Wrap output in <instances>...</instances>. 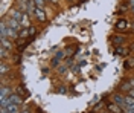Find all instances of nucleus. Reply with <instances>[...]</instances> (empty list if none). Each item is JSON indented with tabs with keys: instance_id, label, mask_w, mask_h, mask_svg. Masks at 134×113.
Here are the masks:
<instances>
[{
	"instance_id": "obj_1",
	"label": "nucleus",
	"mask_w": 134,
	"mask_h": 113,
	"mask_svg": "<svg viewBox=\"0 0 134 113\" xmlns=\"http://www.w3.org/2000/svg\"><path fill=\"white\" fill-rule=\"evenodd\" d=\"M9 28H12V29H15V31H20V28H21V23L18 21V20H15V18H9V21H8Z\"/></svg>"
},
{
	"instance_id": "obj_2",
	"label": "nucleus",
	"mask_w": 134,
	"mask_h": 113,
	"mask_svg": "<svg viewBox=\"0 0 134 113\" xmlns=\"http://www.w3.org/2000/svg\"><path fill=\"white\" fill-rule=\"evenodd\" d=\"M9 99V104H21V103H23V98H21V96H18V95H11L8 98Z\"/></svg>"
},
{
	"instance_id": "obj_3",
	"label": "nucleus",
	"mask_w": 134,
	"mask_h": 113,
	"mask_svg": "<svg viewBox=\"0 0 134 113\" xmlns=\"http://www.w3.org/2000/svg\"><path fill=\"white\" fill-rule=\"evenodd\" d=\"M35 15H37V18L40 21H44L46 20V14H44V11L41 8H35Z\"/></svg>"
},
{
	"instance_id": "obj_4",
	"label": "nucleus",
	"mask_w": 134,
	"mask_h": 113,
	"mask_svg": "<svg viewBox=\"0 0 134 113\" xmlns=\"http://www.w3.org/2000/svg\"><path fill=\"white\" fill-rule=\"evenodd\" d=\"M6 35H8V38H18L20 37V34H17L15 29H12V28H9L6 29Z\"/></svg>"
},
{
	"instance_id": "obj_5",
	"label": "nucleus",
	"mask_w": 134,
	"mask_h": 113,
	"mask_svg": "<svg viewBox=\"0 0 134 113\" xmlns=\"http://www.w3.org/2000/svg\"><path fill=\"white\" fill-rule=\"evenodd\" d=\"M11 15H12V18H15V20H18V21H21V18H23V14H21L20 11H17V9L11 11Z\"/></svg>"
},
{
	"instance_id": "obj_6",
	"label": "nucleus",
	"mask_w": 134,
	"mask_h": 113,
	"mask_svg": "<svg viewBox=\"0 0 134 113\" xmlns=\"http://www.w3.org/2000/svg\"><path fill=\"white\" fill-rule=\"evenodd\" d=\"M114 103L116 104H120L125 107V96H120V95H114Z\"/></svg>"
},
{
	"instance_id": "obj_7",
	"label": "nucleus",
	"mask_w": 134,
	"mask_h": 113,
	"mask_svg": "<svg viewBox=\"0 0 134 113\" xmlns=\"http://www.w3.org/2000/svg\"><path fill=\"white\" fill-rule=\"evenodd\" d=\"M2 46H3L5 49H12V43L9 41L8 38H2Z\"/></svg>"
},
{
	"instance_id": "obj_8",
	"label": "nucleus",
	"mask_w": 134,
	"mask_h": 113,
	"mask_svg": "<svg viewBox=\"0 0 134 113\" xmlns=\"http://www.w3.org/2000/svg\"><path fill=\"white\" fill-rule=\"evenodd\" d=\"M11 96V90H9L8 87H2V98H9Z\"/></svg>"
},
{
	"instance_id": "obj_9",
	"label": "nucleus",
	"mask_w": 134,
	"mask_h": 113,
	"mask_svg": "<svg viewBox=\"0 0 134 113\" xmlns=\"http://www.w3.org/2000/svg\"><path fill=\"white\" fill-rule=\"evenodd\" d=\"M20 23H21V26H25V28L29 26V18H27L26 14H23V18H21V21H20Z\"/></svg>"
},
{
	"instance_id": "obj_10",
	"label": "nucleus",
	"mask_w": 134,
	"mask_h": 113,
	"mask_svg": "<svg viewBox=\"0 0 134 113\" xmlns=\"http://www.w3.org/2000/svg\"><path fill=\"white\" fill-rule=\"evenodd\" d=\"M108 110H111L113 113H120V109H119L116 104H110L108 105Z\"/></svg>"
},
{
	"instance_id": "obj_11",
	"label": "nucleus",
	"mask_w": 134,
	"mask_h": 113,
	"mask_svg": "<svg viewBox=\"0 0 134 113\" xmlns=\"http://www.w3.org/2000/svg\"><path fill=\"white\" fill-rule=\"evenodd\" d=\"M125 104H126V105H133V107H134V98H133L131 95H130V96H125Z\"/></svg>"
},
{
	"instance_id": "obj_12",
	"label": "nucleus",
	"mask_w": 134,
	"mask_h": 113,
	"mask_svg": "<svg viewBox=\"0 0 134 113\" xmlns=\"http://www.w3.org/2000/svg\"><path fill=\"white\" fill-rule=\"evenodd\" d=\"M34 5L37 6V8H44V0H34Z\"/></svg>"
},
{
	"instance_id": "obj_13",
	"label": "nucleus",
	"mask_w": 134,
	"mask_h": 113,
	"mask_svg": "<svg viewBox=\"0 0 134 113\" xmlns=\"http://www.w3.org/2000/svg\"><path fill=\"white\" fill-rule=\"evenodd\" d=\"M116 26H117V29H125L126 28V21L125 20H120V21H117Z\"/></svg>"
},
{
	"instance_id": "obj_14",
	"label": "nucleus",
	"mask_w": 134,
	"mask_h": 113,
	"mask_svg": "<svg viewBox=\"0 0 134 113\" xmlns=\"http://www.w3.org/2000/svg\"><path fill=\"white\" fill-rule=\"evenodd\" d=\"M122 41H124V37H114V38H113V43L114 44H119V43H122Z\"/></svg>"
},
{
	"instance_id": "obj_15",
	"label": "nucleus",
	"mask_w": 134,
	"mask_h": 113,
	"mask_svg": "<svg viewBox=\"0 0 134 113\" xmlns=\"http://www.w3.org/2000/svg\"><path fill=\"white\" fill-rule=\"evenodd\" d=\"M29 35V31L27 29H23V31H20V38H26Z\"/></svg>"
},
{
	"instance_id": "obj_16",
	"label": "nucleus",
	"mask_w": 134,
	"mask_h": 113,
	"mask_svg": "<svg viewBox=\"0 0 134 113\" xmlns=\"http://www.w3.org/2000/svg\"><path fill=\"white\" fill-rule=\"evenodd\" d=\"M5 57H6V49L2 47V58H5Z\"/></svg>"
},
{
	"instance_id": "obj_17",
	"label": "nucleus",
	"mask_w": 134,
	"mask_h": 113,
	"mask_svg": "<svg viewBox=\"0 0 134 113\" xmlns=\"http://www.w3.org/2000/svg\"><path fill=\"white\" fill-rule=\"evenodd\" d=\"M34 34H35V28H29V35H34Z\"/></svg>"
},
{
	"instance_id": "obj_18",
	"label": "nucleus",
	"mask_w": 134,
	"mask_h": 113,
	"mask_svg": "<svg viewBox=\"0 0 134 113\" xmlns=\"http://www.w3.org/2000/svg\"><path fill=\"white\" fill-rule=\"evenodd\" d=\"M6 70H8V67H6V66H5V64H2V73H5V72H6Z\"/></svg>"
},
{
	"instance_id": "obj_19",
	"label": "nucleus",
	"mask_w": 134,
	"mask_h": 113,
	"mask_svg": "<svg viewBox=\"0 0 134 113\" xmlns=\"http://www.w3.org/2000/svg\"><path fill=\"white\" fill-rule=\"evenodd\" d=\"M128 66H134V58H133V60H130V63H128Z\"/></svg>"
},
{
	"instance_id": "obj_20",
	"label": "nucleus",
	"mask_w": 134,
	"mask_h": 113,
	"mask_svg": "<svg viewBox=\"0 0 134 113\" xmlns=\"http://www.w3.org/2000/svg\"><path fill=\"white\" fill-rule=\"evenodd\" d=\"M130 95H131V96H134V90H131V92H130Z\"/></svg>"
},
{
	"instance_id": "obj_21",
	"label": "nucleus",
	"mask_w": 134,
	"mask_h": 113,
	"mask_svg": "<svg viewBox=\"0 0 134 113\" xmlns=\"http://www.w3.org/2000/svg\"><path fill=\"white\" fill-rule=\"evenodd\" d=\"M130 3H131V6H134V0H131V2H130Z\"/></svg>"
},
{
	"instance_id": "obj_22",
	"label": "nucleus",
	"mask_w": 134,
	"mask_h": 113,
	"mask_svg": "<svg viewBox=\"0 0 134 113\" xmlns=\"http://www.w3.org/2000/svg\"><path fill=\"white\" fill-rule=\"evenodd\" d=\"M50 2H52V3H57V2H58V0H50Z\"/></svg>"
},
{
	"instance_id": "obj_23",
	"label": "nucleus",
	"mask_w": 134,
	"mask_h": 113,
	"mask_svg": "<svg viewBox=\"0 0 134 113\" xmlns=\"http://www.w3.org/2000/svg\"><path fill=\"white\" fill-rule=\"evenodd\" d=\"M23 113H29V112H27V110H25V112H23Z\"/></svg>"
},
{
	"instance_id": "obj_24",
	"label": "nucleus",
	"mask_w": 134,
	"mask_h": 113,
	"mask_svg": "<svg viewBox=\"0 0 134 113\" xmlns=\"http://www.w3.org/2000/svg\"><path fill=\"white\" fill-rule=\"evenodd\" d=\"M133 47H134V46H133Z\"/></svg>"
}]
</instances>
